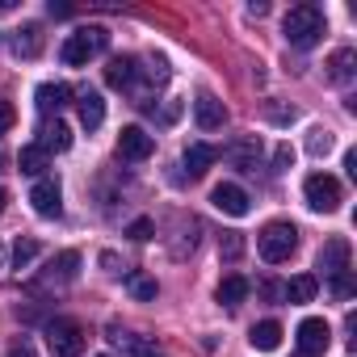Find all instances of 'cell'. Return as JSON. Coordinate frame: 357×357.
Listing matches in <instances>:
<instances>
[{"label": "cell", "instance_id": "obj_1", "mask_svg": "<svg viewBox=\"0 0 357 357\" xmlns=\"http://www.w3.org/2000/svg\"><path fill=\"white\" fill-rule=\"evenodd\" d=\"M282 30H286V43H290V47L307 51V47H315V43L324 38L328 22H324V9H319V5H294V9L286 13Z\"/></svg>", "mask_w": 357, "mask_h": 357}, {"label": "cell", "instance_id": "obj_2", "mask_svg": "<svg viewBox=\"0 0 357 357\" xmlns=\"http://www.w3.org/2000/svg\"><path fill=\"white\" fill-rule=\"evenodd\" d=\"M257 248H261V257H265L269 265L290 261V257H294V248H298V231H294V223H282V219L265 223V227H261V236H257Z\"/></svg>", "mask_w": 357, "mask_h": 357}, {"label": "cell", "instance_id": "obj_3", "mask_svg": "<svg viewBox=\"0 0 357 357\" xmlns=\"http://www.w3.org/2000/svg\"><path fill=\"white\" fill-rule=\"evenodd\" d=\"M109 47V30L105 26H89V30H76L68 43H63V51H59V59L68 63V68H84L93 55H101Z\"/></svg>", "mask_w": 357, "mask_h": 357}, {"label": "cell", "instance_id": "obj_4", "mask_svg": "<svg viewBox=\"0 0 357 357\" xmlns=\"http://www.w3.org/2000/svg\"><path fill=\"white\" fill-rule=\"evenodd\" d=\"M303 194H307V206L319 211V215H332V211H340V202H344L340 181H336V176H328V172H311L307 181H303Z\"/></svg>", "mask_w": 357, "mask_h": 357}, {"label": "cell", "instance_id": "obj_5", "mask_svg": "<svg viewBox=\"0 0 357 357\" xmlns=\"http://www.w3.org/2000/svg\"><path fill=\"white\" fill-rule=\"evenodd\" d=\"M47 349H51V357H80L84 353V328L76 319H51L47 324Z\"/></svg>", "mask_w": 357, "mask_h": 357}, {"label": "cell", "instance_id": "obj_6", "mask_svg": "<svg viewBox=\"0 0 357 357\" xmlns=\"http://www.w3.org/2000/svg\"><path fill=\"white\" fill-rule=\"evenodd\" d=\"M328 344H332V328H328V319L311 315V319L298 324V353H303V357H324Z\"/></svg>", "mask_w": 357, "mask_h": 357}, {"label": "cell", "instance_id": "obj_7", "mask_svg": "<svg viewBox=\"0 0 357 357\" xmlns=\"http://www.w3.org/2000/svg\"><path fill=\"white\" fill-rule=\"evenodd\" d=\"M151 151H155V139L143 126H122V135H118V155L122 160H147Z\"/></svg>", "mask_w": 357, "mask_h": 357}, {"label": "cell", "instance_id": "obj_8", "mask_svg": "<svg viewBox=\"0 0 357 357\" xmlns=\"http://www.w3.org/2000/svg\"><path fill=\"white\" fill-rule=\"evenodd\" d=\"M211 202L223 211V215H231V219H244L248 211H252V202H248V194L240 190V185H231V181H223V185H215L211 190Z\"/></svg>", "mask_w": 357, "mask_h": 357}, {"label": "cell", "instance_id": "obj_9", "mask_svg": "<svg viewBox=\"0 0 357 357\" xmlns=\"http://www.w3.org/2000/svg\"><path fill=\"white\" fill-rule=\"evenodd\" d=\"M315 269H324V278H336V273H344V269H349V240H344V236L328 240V244L319 248V261H315Z\"/></svg>", "mask_w": 357, "mask_h": 357}, {"label": "cell", "instance_id": "obj_10", "mask_svg": "<svg viewBox=\"0 0 357 357\" xmlns=\"http://www.w3.org/2000/svg\"><path fill=\"white\" fill-rule=\"evenodd\" d=\"M194 118H198L202 130H223L227 109H223V101H219L215 93H198V101H194Z\"/></svg>", "mask_w": 357, "mask_h": 357}, {"label": "cell", "instance_id": "obj_11", "mask_svg": "<svg viewBox=\"0 0 357 357\" xmlns=\"http://www.w3.org/2000/svg\"><path fill=\"white\" fill-rule=\"evenodd\" d=\"M30 202H34V215H43V219H59L63 215V198H59L55 181H38L30 190Z\"/></svg>", "mask_w": 357, "mask_h": 357}, {"label": "cell", "instance_id": "obj_12", "mask_svg": "<svg viewBox=\"0 0 357 357\" xmlns=\"http://www.w3.org/2000/svg\"><path fill=\"white\" fill-rule=\"evenodd\" d=\"M324 68H328V80L332 84H349L353 80V68H357V51L353 47H340V51H332V59Z\"/></svg>", "mask_w": 357, "mask_h": 357}, {"label": "cell", "instance_id": "obj_13", "mask_svg": "<svg viewBox=\"0 0 357 357\" xmlns=\"http://www.w3.org/2000/svg\"><path fill=\"white\" fill-rule=\"evenodd\" d=\"M76 105H80V122H84V130H97V126L105 122V101H101L97 89H84V93L76 97Z\"/></svg>", "mask_w": 357, "mask_h": 357}, {"label": "cell", "instance_id": "obj_14", "mask_svg": "<svg viewBox=\"0 0 357 357\" xmlns=\"http://www.w3.org/2000/svg\"><path fill=\"white\" fill-rule=\"evenodd\" d=\"M215 160H219V147H211V143H194V147H185V172H190V176H202Z\"/></svg>", "mask_w": 357, "mask_h": 357}, {"label": "cell", "instance_id": "obj_15", "mask_svg": "<svg viewBox=\"0 0 357 357\" xmlns=\"http://www.w3.org/2000/svg\"><path fill=\"white\" fill-rule=\"evenodd\" d=\"M76 273H80V252H72V248H68V252H59V257L51 261L47 282H59V286H63V282H76Z\"/></svg>", "mask_w": 357, "mask_h": 357}, {"label": "cell", "instance_id": "obj_16", "mask_svg": "<svg viewBox=\"0 0 357 357\" xmlns=\"http://www.w3.org/2000/svg\"><path fill=\"white\" fill-rule=\"evenodd\" d=\"M38 147H43L47 155H51V151H68V147H72V126L55 118L51 126H43V143H38Z\"/></svg>", "mask_w": 357, "mask_h": 357}, {"label": "cell", "instance_id": "obj_17", "mask_svg": "<svg viewBox=\"0 0 357 357\" xmlns=\"http://www.w3.org/2000/svg\"><path fill=\"white\" fill-rule=\"evenodd\" d=\"M315 290H319V278L315 273H298V278H290V286L282 290V298L286 303H311Z\"/></svg>", "mask_w": 357, "mask_h": 357}, {"label": "cell", "instance_id": "obj_18", "mask_svg": "<svg viewBox=\"0 0 357 357\" xmlns=\"http://www.w3.org/2000/svg\"><path fill=\"white\" fill-rule=\"evenodd\" d=\"M248 340H252V349L273 353V349L282 344V324H278V319H265V324H257V328L248 332Z\"/></svg>", "mask_w": 357, "mask_h": 357}, {"label": "cell", "instance_id": "obj_19", "mask_svg": "<svg viewBox=\"0 0 357 357\" xmlns=\"http://www.w3.org/2000/svg\"><path fill=\"white\" fill-rule=\"evenodd\" d=\"M109 340H118V344L126 349V357H164L151 340H143V336H126V332H118L114 324H109Z\"/></svg>", "mask_w": 357, "mask_h": 357}, {"label": "cell", "instance_id": "obj_20", "mask_svg": "<svg viewBox=\"0 0 357 357\" xmlns=\"http://www.w3.org/2000/svg\"><path fill=\"white\" fill-rule=\"evenodd\" d=\"M135 76H139L135 59H109V68H105V84H109V89H130Z\"/></svg>", "mask_w": 357, "mask_h": 357}, {"label": "cell", "instance_id": "obj_21", "mask_svg": "<svg viewBox=\"0 0 357 357\" xmlns=\"http://www.w3.org/2000/svg\"><path fill=\"white\" fill-rule=\"evenodd\" d=\"M17 168H22L26 176H43V172L51 168V155H47L38 143H30V147H22V155H17Z\"/></svg>", "mask_w": 357, "mask_h": 357}, {"label": "cell", "instance_id": "obj_22", "mask_svg": "<svg viewBox=\"0 0 357 357\" xmlns=\"http://www.w3.org/2000/svg\"><path fill=\"white\" fill-rule=\"evenodd\" d=\"M215 294H219V303H223V307H240V303L248 298V282H244L240 273H231V278H223V282H219V290H215Z\"/></svg>", "mask_w": 357, "mask_h": 357}, {"label": "cell", "instance_id": "obj_23", "mask_svg": "<svg viewBox=\"0 0 357 357\" xmlns=\"http://www.w3.org/2000/svg\"><path fill=\"white\" fill-rule=\"evenodd\" d=\"M126 290L139 298V303H155V294H160V286H155V278H147V273H126Z\"/></svg>", "mask_w": 357, "mask_h": 357}, {"label": "cell", "instance_id": "obj_24", "mask_svg": "<svg viewBox=\"0 0 357 357\" xmlns=\"http://www.w3.org/2000/svg\"><path fill=\"white\" fill-rule=\"evenodd\" d=\"M68 97H72L68 84H43V89H38V109H47V114H51V109H63Z\"/></svg>", "mask_w": 357, "mask_h": 357}, {"label": "cell", "instance_id": "obj_25", "mask_svg": "<svg viewBox=\"0 0 357 357\" xmlns=\"http://www.w3.org/2000/svg\"><path fill=\"white\" fill-rule=\"evenodd\" d=\"M240 168H248V172H257V160H261V143H252V139H244V143H236L231 151H227Z\"/></svg>", "mask_w": 357, "mask_h": 357}, {"label": "cell", "instance_id": "obj_26", "mask_svg": "<svg viewBox=\"0 0 357 357\" xmlns=\"http://www.w3.org/2000/svg\"><path fill=\"white\" fill-rule=\"evenodd\" d=\"M38 51H43V30H38V26H22V34H17V55L34 59Z\"/></svg>", "mask_w": 357, "mask_h": 357}, {"label": "cell", "instance_id": "obj_27", "mask_svg": "<svg viewBox=\"0 0 357 357\" xmlns=\"http://www.w3.org/2000/svg\"><path fill=\"white\" fill-rule=\"evenodd\" d=\"M332 147H336L332 130H311V139H307V151H311V155H328Z\"/></svg>", "mask_w": 357, "mask_h": 357}, {"label": "cell", "instance_id": "obj_28", "mask_svg": "<svg viewBox=\"0 0 357 357\" xmlns=\"http://www.w3.org/2000/svg\"><path fill=\"white\" fill-rule=\"evenodd\" d=\"M34 257H38V244H34V240H17V244H13V265H17V269H26Z\"/></svg>", "mask_w": 357, "mask_h": 357}, {"label": "cell", "instance_id": "obj_29", "mask_svg": "<svg viewBox=\"0 0 357 357\" xmlns=\"http://www.w3.org/2000/svg\"><path fill=\"white\" fill-rule=\"evenodd\" d=\"M151 231H155V223H151V219H135V223L126 227V236H130L135 244H143V240H151Z\"/></svg>", "mask_w": 357, "mask_h": 357}, {"label": "cell", "instance_id": "obj_30", "mask_svg": "<svg viewBox=\"0 0 357 357\" xmlns=\"http://www.w3.org/2000/svg\"><path fill=\"white\" fill-rule=\"evenodd\" d=\"M332 294H336V298H349V294H353V269H344V273L332 278Z\"/></svg>", "mask_w": 357, "mask_h": 357}, {"label": "cell", "instance_id": "obj_31", "mask_svg": "<svg viewBox=\"0 0 357 357\" xmlns=\"http://www.w3.org/2000/svg\"><path fill=\"white\" fill-rule=\"evenodd\" d=\"M219 252H223V257H227V261H240V257H244V240H240V236H227V240H223V248H219Z\"/></svg>", "mask_w": 357, "mask_h": 357}, {"label": "cell", "instance_id": "obj_32", "mask_svg": "<svg viewBox=\"0 0 357 357\" xmlns=\"http://www.w3.org/2000/svg\"><path fill=\"white\" fill-rule=\"evenodd\" d=\"M13 122H17V109H13L9 101H0V135H9V130H13Z\"/></svg>", "mask_w": 357, "mask_h": 357}, {"label": "cell", "instance_id": "obj_33", "mask_svg": "<svg viewBox=\"0 0 357 357\" xmlns=\"http://www.w3.org/2000/svg\"><path fill=\"white\" fill-rule=\"evenodd\" d=\"M5 357H38V353H34V344H30V340H17Z\"/></svg>", "mask_w": 357, "mask_h": 357}, {"label": "cell", "instance_id": "obj_34", "mask_svg": "<svg viewBox=\"0 0 357 357\" xmlns=\"http://www.w3.org/2000/svg\"><path fill=\"white\" fill-rule=\"evenodd\" d=\"M273 160H278V168H290V164H294V151H290V147H278Z\"/></svg>", "mask_w": 357, "mask_h": 357}, {"label": "cell", "instance_id": "obj_35", "mask_svg": "<svg viewBox=\"0 0 357 357\" xmlns=\"http://www.w3.org/2000/svg\"><path fill=\"white\" fill-rule=\"evenodd\" d=\"M101 265H105L109 273H118V257H114V252H101Z\"/></svg>", "mask_w": 357, "mask_h": 357}, {"label": "cell", "instance_id": "obj_36", "mask_svg": "<svg viewBox=\"0 0 357 357\" xmlns=\"http://www.w3.org/2000/svg\"><path fill=\"white\" fill-rule=\"evenodd\" d=\"M5 202H9V194H5V190H0V211H5Z\"/></svg>", "mask_w": 357, "mask_h": 357}, {"label": "cell", "instance_id": "obj_37", "mask_svg": "<svg viewBox=\"0 0 357 357\" xmlns=\"http://www.w3.org/2000/svg\"><path fill=\"white\" fill-rule=\"evenodd\" d=\"M0 265H5V248H0Z\"/></svg>", "mask_w": 357, "mask_h": 357}, {"label": "cell", "instance_id": "obj_38", "mask_svg": "<svg viewBox=\"0 0 357 357\" xmlns=\"http://www.w3.org/2000/svg\"><path fill=\"white\" fill-rule=\"evenodd\" d=\"M101 357H105V353H101Z\"/></svg>", "mask_w": 357, "mask_h": 357}]
</instances>
